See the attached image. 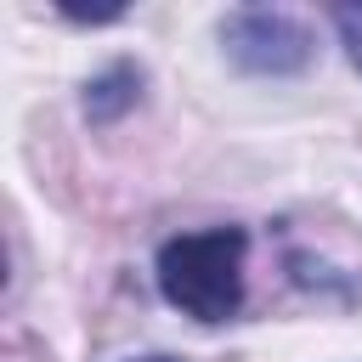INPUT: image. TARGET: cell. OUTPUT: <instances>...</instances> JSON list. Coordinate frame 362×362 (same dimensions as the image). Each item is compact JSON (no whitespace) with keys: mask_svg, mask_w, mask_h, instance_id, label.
Here are the masks:
<instances>
[{"mask_svg":"<svg viewBox=\"0 0 362 362\" xmlns=\"http://www.w3.org/2000/svg\"><path fill=\"white\" fill-rule=\"evenodd\" d=\"M243 249L249 238L238 226L181 232L158 249V288L175 311L198 322H226L243 305Z\"/></svg>","mask_w":362,"mask_h":362,"instance_id":"6da1fadb","label":"cell"},{"mask_svg":"<svg viewBox=\"0 0 362 362\" xmlns=\"http://www.w3.org/2000/svg\"><path fill=\"white\" fill-rule=\"evenodd\" d=\"M226 45L255 74H294V68L311 62V34L288 11H232L226 17Z\"/></svg>","mask_w":362,"mask_h":362,"instance_id":"7a4b0ae2","label":"cell"},{"mask_svg":"<svg viewBox=\"0 0 362 362\" xmlns=\"http://www.w3.org/2000/svg\"><path fill=\"white\" fill-rule=\"evenodd\" d=\"M334 23H339V34H345V45H351V62L362 68V6H339Z\"/></svg>","mask_w":362,"mask_h":362,"instance_id":"3957f363","label":"cell"},{"mask_svg":"<svg viewBox=\"0 0 362 362\" xmlns=\"http://www.w3.org/2000/svg\"><path fill=\"white\" fill-rule=\"evenodd\" d=\"M136 362H170V356H136Z\"/></svg>","mask_w":362,"mask_h":362,"instance_id":"277c9868","label":"cell"}]
</instances>
